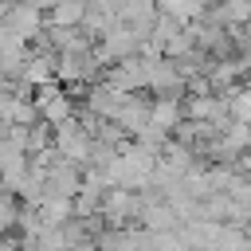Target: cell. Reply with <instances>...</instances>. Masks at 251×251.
Instances as JSON below:
<instances>
[{"mask_svg": "<svg viewBox=\"0 0 251 251\" xmlns=\"http://www.w3.org/2000/svg\"><path fill=\"white\" fill-rule=\"evenodd\" d=\"M235 169H239V173H243V176H251V149H247V153H239V157H235Z\"/></svg>", "mask_w": 251, "mask_h": 251, "instance_id": "7", "label": "cell"}, {"mask_svg": "<svg viewBox=\"0 0 251 251\" xmlns=\"http://www.w3.org/2000/svg\"><path fill=\"white\" fill-rule=\"evenodd\" d=\"M59 149H63V157H71V161H86L90 153H94V141L75 126V122H59Z\"/></svg>", "mask_w": 251, "mask_h": 251, "instance_id": "1", "label": "cell"}, {"mask_svg": "<svg viewBox=\"0 0 251 251\" xmlns=\"http://www.w3.org/2000/svg\"><path fill=\"white\" fill-rule=\"evenodd\" d=\"M161 8H165V12L173 16V20L188 24V20H200V16H204L208 0H161Z\"/></svg>", "mask_w": 251, "mask_h": 251, "instance_id": "4", "label": "cell"}, {"mask_svg": "<svg viewBox=\"0 0 251 251\" xmlns=\"http://www.w3.org/2000/svg\"><path fill=\"white\" fill-rule=\"evenodd\" d=\"M16 224V200L12 196H0V231Z\"/></svg>", "mask_w": 251, "mask_h": 251, "instance_id": "6", "label": "cell"}, {"mask_svg": "<svg viewBox=\"0 0 251 251\" xmlns=\"http://www.w3.org/2000/svg\"><path fill=\"white\" fill-rule=\"evenodd\" d=\"M216 24L220 27H247L251 24V0H220Z\"/></svg>", "mask_w": 251, "mask_h": 251, "instance_id": "3", "label": "cell"}, {"mask_svg": "<svg viewBox=\"0 0 251 251\" xmlns=\"http://www.w3.org/2000/svg\"><path fill=\"white\" fill-rule=\"evenodd\" d=\"M180 122H184V106H180L176 98H161V102L149 106V126H153L157 133H169V129H176Z\"/></svg>", "mask_w": 251, "mask_h": 251, "instance_id": "2", "label": "cell"}, {"mask_svg": "<svg viewBox=\"0 0 251 251\" xmlns=\"http://www.w3.org/2000/svg\"><path fill=\"white\" fill-rule=\"evenodd\" d=\"M39 106H43V114H47L51 122H63V118H67V98H59L55 90H43Z\"/></svg>", "mask_w": 251, "mask_h": 251, "instance_id": "5", "label": "cell"}]
</instances>
